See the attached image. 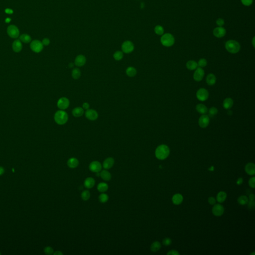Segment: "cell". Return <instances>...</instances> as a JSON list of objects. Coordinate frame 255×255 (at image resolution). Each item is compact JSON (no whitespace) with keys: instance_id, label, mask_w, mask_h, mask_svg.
<instances>
[{"instance_id":"cell-29","label":"cell","mask_w":255,"mask_h":255,"mask_svg":"<svg viewBox=\"0 0 255 255\" xmlns=\"http://www.w3.org/2000/svg\"><path fill=\"white\" fill-rule=\"evenodd\" d=\"M187 68L190 70L196 69L198 67V64L196 61L194 60H189L187 63Z\"/></svg>"},{"instance_id":"cell-9","label":"cell","mask_w":255,"mask_h":255,"mask_svg":"<svg viewBox=\"0 0 255 255\" xmlns=\"http://www.w3.org/2000/svg\"><path fill=\"white\" fill-rule=\"evenodd\" d=\"M134 49V45L130 41H126L122 45V50L125 54H130Z\"/></svg>"},{"instance_id":"cell-49","label":"cell","mask_w":255,"mask_h":255,"mask_svg":"<svg viewBox=\"0 0 255 255\" xmlns=\"http://www.w3.org/2000/svg\"><path fill=\"white\" fill-rule=\"evenodd\" d=\"M41 42L44 46H47L50 44V40L47 38H44Z\"/></svg>"},{"instance_id":"cell-12","label":"cell","mask_w":255,"mask_h":255,"mask_svg":"<svg viewBox=\"0 0 255 255\" xmlns=\"http://www.w3.org/2000/svg\"><path fill=\"white\" fill-rule=\"evenodd\" d=\"M212 211L215 216H220L224 213V208L221 204H217L213 206Z\"/></svg>"},{"instance_id":"cell-36","label":"cell","mask_w":255,"mask_h":255,"mask_svg":"<svg viewBox=\"0 0 255 255\" xmlns=\"http://www.w3.org/2000/svg\"><path fill=\"white\" fill-rule=\"evenodd\" d=\"M123 56H124L123 52L121 51H116L115 52V54L113 55L114 59H115L116 60H117V61H119V60H121V59H122L123 58Z\"/></svg>"},{"instance_id":"cell-22","label":"cell","mask_w":255,"mask_h":255,"mask_svg":"<svg viewBox=\"0 0 255 255\" xmlns=\"http://www.w3.org/2000/svg\"><path fill=\"white\" fill-rule=\"evenodd\" d=\"M67 164V166H68V167H69L71 168H76L78 166V160L75 157L70 158L68 160Z\"/></svg>"},{"instance_id":"cell-52","label":"cell","mask_w":255,"mask_h":255,"mask_svg":"<svg viewBox=\"0 0 255 255\" xmlns=\"http://www.w3.org/2000/svg\"><path fill=\"white\" fill-rule=\"evenodd\" d=\"M243 182V180L242 178H239L237 182V184L238 185H240Z\"/></svg>"},{"instance_id":"cell-14","label":"cell","mask_w":255,"mask_h":255,"mask_svg":"<svg viewBox=\"0 0 255 255\" xmlns=\"http://www.w3.org/2000/svg\"><path fill=\"white\" fill-rule=\"evenodd\" d=\"M89 169L91 172H99L101 171L102 165L100 162L93 161L90 164Z\"/></svg>"},{"instance_id":"cell-19","label":"cell","mask_w":255,"mask_h":255,"mask_svg":"<svg viewBox=\"0 0 255 255\" xmlns=\"http://www.w3.org/2000/svg\"><path fill=\"white\" fill-rule=\"evenodd\" d=\"M245 171L249 175H254L255 173V166L253 163H248L245 167Z\"/></svg>"},{"instance_id":"cell-17","label":"cell","mask_w":255,"mask_h":255,"mask_svg":"<svg viewBox=\"0 0 255 255\" xmlns=\"http://www.w3.org/2000/svg\"><path fill=\"white\" fill-rule=\"evenodd\" d=\"M12 48L15 52H19L23 49V44L20 39H16L13 42Z\"/></svg>"},{"instance_id":"cell-31","label":"cell","mask_w":255,"mask_h":255,"mask_svg":"<svg viewBox=\"0 0 255 255\" xmlns=\"http://www.w3.org/2000/svg\"><path fill=\"white\" fill-rule=\"evenodd\" d=\"M226 197H227V194L224 191H221L218 193L216 199L218 202L222 203L225 200Z\"/></svg>"},{"instance_id":"cell-13","label":"cell","mask_w":255,"mask_h":255,"mask_svg":"<svg viewBox=\"0 0 255 255\" xmlns=\"http://www.w3.org/2000/svg\"><path fill=\"white\" fill-rule=\"evenodd\" d=\"M204 76V71L201 67L197 68L193 75V78L197 81L199 82L202 80Z\"/></svg>"},{"instance_id":"cell-5","label":"cell","mask_w":255,"mask_h":255,"mask_svg":"<svg viewBox=\"0 0 255 255\" xmlns=\"http://www.w3.org/2000/svg\"><path fill=\"white\" fill-rule=\"evenodd\" d=\"M7 32L10 38L13 39H17L20 36V30L15 25H10L7 28Z\"/></svg>"},{"instance_id":"cell-30","label":"cell","mask_w":255,"mask_h":255,"mask_svg":"<svg viewBox=\"0 0 255 255\" xmlns=\"http://www.w3.org/2000/svg\"><path fill=\"white\" fill-rule=\"evenodd\" d=\"M20 40L25 44H28L31 41V38L29 34H21L20 36Z\"/></svg>"},{"instance_id":"cell-58","label":"cell","mask_w":255,"mask_h":255,"mask_svg":"<svg viewBox=\"0 0 255 255\" xmlns=\"http://www.w3.org/2000/svg\"><path fill=\"white\" fill-rule=\"evenodd\" d=\"M209 169H210V170H211V171H213V167H211V168H209Z\"/></svg>"},{"instance_id":"cell-34","label":"cell","mask_w":255,"mask_h":255,"mask_svg":"<svg viewBox=\"0 0 255 255\" xmlns=\"http://www.w3.org/2000/svg\"><path fill=\"white\" fill-rule=\"evenodd\" d=\"M81 71L78 68H75L72 71V77L74 79H78L81 76Z\"/></svg>"},{"instance_id":"cell-57","label":"cell","mask_w":255,"mask_h":255,"mask_svg":"<svg viewBox=\"0 0 255 255\" xmlns=\"http://www.w3.org/2000/svg\"><path fill=\"white\" fill-rule=\"evenodd\" d=\"M252 44H253V45L254 46V47H255V37L253 38V41H252Z\"/></svg>"},{"instance_id":"cell-20","label":"cell","mask_w":255,"mask_h":255,"mask_svg":"<svg viewBox=\"0 0 255 255\" xmlns=\"http://www.w3.org/2000/svg\"><path fill=\"white\" fill-rule=\"evenodd\" d=\"M84 111V109L82 107H78L76 108H74L72 112V114L73 115L74 117L76 118H78L80 117L83 115Z\"/></svg>"},{"instance_id":"cell-26","label":"cell","mask_w":255,"mask_h":255,"mask_svg":"<svg viewBox=\"0 0 255 255\" xmlns=\"http://www.w3.org/2000/svg\"><path fill=\"white\" fill-rule=\"evenodd\" d=\"M172 202L176 205L180 204L183 200V197L180 194H176L172 197Z\"/></svg>"},{"instance_id":"cell-4","label":"cell","mask_w":255,"mask_h":255,"mask_svg":"<svg viewBox=\"0 0 255 255\" xmlns=\"http://www.w3.org/2000/svg\"><path fill=\"white\" fill-rule=\"evenodd\" d=\"M162 44L166 47H170L174 44V38L172 34H163L161 39Z\"/></svg>"},{"instance_id":"cell-21","label":"cell","mask_w":255,"mask_h":255,"mask_svg":"<svg viewBox=\"0 0 255 255\" xmlns=\"http://www.w3.org/2000/svg\"><path fill=\"white\" fill-rule=\"evenodd\" d=\"M95 183V181L93 178L92 177H88L87 178L84 182V184L85 187L88 189H91L94 186Z\"/></svg>"},{"instance_id":"cell-46","label":"cell","mask_w":255,"mask_h":255,"mask_svg":"<svg viewBox=\"0 0 255 255\" xmlns=\"http://www.w3.org/2000/svg\"><path fill=\"white\" fill-rule=\"evenodd\" d=\"M224 20L222 19H218L216 20V24L219 26H222L223 25H224Z\"/></svg>"},{"instance_id":"cell-37","label":"cell","mask_w":255,"mask_h":255,"mask_svg":"<svg viewBox=\"0 0 255 255\" xmlns=\"http://www.w3.org/2000/svg\"><path fill=\"white\" fill-rule=\"evenodd\" d=\"M90 192L88 190H85L81 193V198L84 201H87L90 197Z\"/></svg>"},{"instance_id":"cell-33","label":"cell","mask_w":255,"mask_h":255,"mask_svg":"<svg viewBox=\"0 0 255 255\" xmlns=\"http://www.w3.org/2000/svg\"><path fill=\"white\" fill-rule=\"evenodd\" d=\"M161 248V244L159 242L156 241L153 242L151 246V250L153 252H157Z\"/></svg>"},{"instance_id":"cell-54","label":"cell","mask_w":255,"mask_h":255,"mask_svg":"<svg viewBox=\"0 0 255 255\" xmlns=\"http://www.w3.org/2000/svg\"><path fill=\"white\" fill-rule=\"evenodd\" d=\"M54 254L56 255H63V253L59 251H56L55 253H54Z\"/></svg>"},{"instance_id":"cell-25","label":"cell","mask_w":255,"mask_h":255,"mask_svg":"<svg viewBox=\"0 0 255 255\" xmlns=\"http://www.w3.org/2000/svg\"><path fill=\"white\" fill-rule=\"evenodd\" d=\"M100 177L103 180L107 182L110 180L112 177L111 173L106 170H104L100 172Z\"/></svg>"},{"instance_id":"cell-41","label":"cell","mask_w":255,"mask_h":255,"mask_svg":"<svg viewBox=\"0 0 255 255\" xmlns=\"http://www.w3.org/2000/svg\"><path fill=\"white\" fill-rule=\"evenodd\" d=\"M207 62L206 59H201L199 60L197 64L199 67L202 68L205 67L207 65Z\"/></svg>"},{"instance_id":"cell-11","label":"cell","mask_w":255,"mask_h":255,"mask_svg":"<svg viewBox=\"0 0 255 255\" xmlns=\"http://www.w3.org/2000/svg\"><path fill=\"white\" fill-rule=\"evenodd\" d=\"M210 122V119L208 116L206 115H203L199 119L198 124L199 126L202 128H206L209 125Z\"/></svg>"},{"instance_id":"cell-23","label":"cell","mask_w":255,"mask_h":255,"mask_svg":"<svg viewBox=\"0 0 255 255\" xmlns=\"http://www.w3.org/2000/svg\"><path fill=\"white\" fill-rule=\"evenodd\" d=\"M206 80L207 83L210 86H212L216 83V76L213 74H209L206 77Z\"/></svg>"},{"instance_id":"cell-2","label":"cell","mask_w":255,"mask_h":255,"mask_svg":"<svg viewBox=\"0 0 255 255\" xmlns=\"http://www.w3.org/2000/svg\"><path fill=\"white\" fill-rule=\"evenodd\" d=\"M54 119L55 122L57 124L62 125L67 123L68 120V116L65 111L60 110L55 114Z\"/></svg>"},{"instance_id":"cell-3","label":"cell","mask_w":255,"mask_h":255,"mask_svg":"<svg viewBox=\"0 0 255 255\" xmlns=\"http://www.w3.org/2000/svg\"><path fill=\"white\" fill-rule=\"evenodd\" d=\"M225 48L228 52L234 54L238 53L240 51L241 46L239 43L237 41L229 40L226 42Z\"/></svg>"},{"instance_id":"cell-47","label":"cell","mask_w":255,"mask_h":255,"mask_svg":"<svg viewBox=\"0 0 255 255\" xmlns=\"http://www.w3.org/2000/svg\"><path fill=\"white\" fill-rule=\"evenodd\" d=\"M248 207L250 209H254L255 207V202L254 200H249L248 202Z\"/></svg>"},{"instance_id":"cell-28","label":"cell","mask_w":255,"mask_h":255,"mask_svg":"<svg viewBox=\"0 0 255 255\" xmlns=\"http://www.w3.org/2000/svg\"><path fill=\"white\" fill-rule=\"evenodd\" d=\"M126 74L128 76L130 77H134L137 74V70L135 67L130 66L128 67L126 71Z\"/></svg>"},{"instance_id":"cell-7","label":"cell","mask_w":255,"mask_h":255,"mask_svg":"<svg viewBox=\"0 0 255 255\" xmlns=\"http://www.w3.org/2000/svg\"><path fill=\"white\" fill-rule=\"evenodd\" d=\"M208 91L205 88L199 89L197 93L196 97L197 99L201 101H205L208 98Z\"/></svg>"},{"instance_id":"cell-43","label":"cell","mask_w":255,"mask_h":255,"mask_svg":"<svg viewBox=\"0 0 255 255\" xmlns=\"http://www.w3.org/2000/svg\"><path fill=\"white\" fill-rule=\"evenodd\" d=\"M172 243V240L169 238H164L162 240V244L165 246H169Z\"/></svg>"},{"instance_id":"cell-59","label":"cell","mask_w":255,"mask_h":255,"mask_svg":"<svg viewBox=\"0 0 255 255\" xmlns=\"http://www.w3.org/2000/svg\"><path fill=\"white\" fill-rule=\"evenodd\" d=\"M0 254H1V253H0Z\"/></svg>"},{"instance_id":"cell-15","label":"cell","mask_w":255,"mask_h":255,"mask_svg":"<svg viewBox=\"0 0 255 255\" xmlns=\"http://www.w3.org/2000/svg\"><path fill=\"white\" fill-rule=\"evenodd\" d=\"M226 30L222 26L217 27L213 30V33L214 35L218 38H221L225 36L226 34Z\"/></svg>"},{"instance_id":"cell-53","label":"cell","mask_w":255,"mask_h":255,"mask_svg":"<svg viewBox=\"0 0 255 255\" xmlns=\"http://www.w3.org/2000/svg\"><path fill=\"white\" fill-rule=\"evenodd\" d=\"M255 195L254 194H251L249 195V200H254Z\"/></svg>"},{"instance_id":"cell-51","label":"cell","mask_w":255,"mask_h":255,"mask_svg":"<svg viewBox=\"0 0 255 255\" xmlns=\"http://www.w3.org/2000/svg\"><path fill=\"white\" fill-rule=\"evenodd\" d=\"M90 108V105L87 102H84V103L82 105V108L84 110H88Z\"/></svg>"},{"instance_id":"cell-35","label":"cell","mask_w":255,"mask_h":255,"mask_svg":"<svg viewBox=\"0 0 255 255\" xmlns=\"http://www.w3.org/2000/svg\"><path fill=\"white\" fill-rule=\"evenodd\" d=\"M249 201L248 198L245 195H241L238 199V202L241 205H245Z\"/></svg>"},{"instance_id":"cell-45","label":"cell","mask_w":255,"mask_h":255,"mask_svg":"<svg viewBox=\"0 0 255 255\" xmlns=\"http://www.w3.org/2000/svg\"><path fill=\"white\" fill-rule=\"evenodd\" d=\"M255 177H253L251 178L250 180H249V185L250 186V187L253 188H255Z\"/></svg>"},{"instance_id":"cell-1","label":"cell","mask_w":255,"mask_h":255,"mask_svg":"<svg viewBox=\"0 0 255 255\" xmlns=\"http://www.w3.org/2000/svg\"><path fill=\"white\" fill-rule=\"evenodd\" d=\"M156 156L159 160H164L169 154V148L165 145L159 146L155 152Z\"/></svg>"},{"instance_id":"cell-18","label":"cell","mask_w":255,"mask_h":255,"mask_svg":"<svg viewBox=\"0 0 255 255\" xmlns=\"http://www.w3.org/2000/svg\"><path fill=\"white\" fill-rule=\"evenodd\" d=\"M114 164V160L111 157H108L103 162V167L106 169H110L112 167Z\"/></svg>"},{"instance_id":"cell-6","label":"cell","mask_w":255,"mask_h":255,"mask_svg":"<svg viewBox=\"0 0 255 255\" xmlns=\"http://www.w3.org/2000/svg\"><path fill=\"white\" fill-rule=\"evenodd\" d=\"M30 49L35 53L40 52L44 49V45L39 40H34L30 44Z\"/></svg>"},{"instance_id":"cell-32","label":"cell","mask_w":255,"mask_h":255,"mask_svg":"<svg viewBox=\"0 0 255 255\" xmlns=\"http://www.w3.org/2000/svg\"><path fill=\"white\" fill-rule=\"evenodd\" d=\"M97 189L101 192H105L108 189V184L105 182H101L97 186Z\"/></svg>"},{"instance_id":"cell-56","label":"cell","mask_w":255,"mask_h":255,"mask_svg":"<svg viewBox=\"0 0 255 255\" xmlns=\"http://www.w3.org/2000/svg\"><path fill=\"white\" fill-rule=\"evenodd\" d=\"M74 65L73 63H70L69 64V67L70 68H71V67H73Z\"/></svg>"},{"instance_id":"cell-38","label":"cell","mask_w":255,"mask_h":255,"mask_svg":"<svg viewBox=\"0 0 255 255\" xmlns=\"http://www.w3.org/2000/svg\"><path fill=\"white\" fill-rule=\"evenodd\" d=\"M109 199V197L107 194L102 193L99 196V200L101 203H105L107 202Z\"/></svg>"},{"instance_id":"cell-24","label":"cell","mask_w":255,"mask_h":255,"mask_svg":"<svg viewBox=\"0 0 255 255\" xmlns=\"http://www.w3.org/2000/svg\"><path fill=\"white\" fill-rule=\"evenodd\" d=\"M233 103V100L231 98H227L224 100L223 103V106L226 110H229L232 107Z\"/></svg>"},{"instance_id":"cell-40","label":"cell","mask_w":255,"mask_h":255,"mask_svg":"<svg viewBox=\"0 0 255 255\" xmlns=\"http://www.w3.org/2000/svg\"><path fill=\"white\" fill-rule=\"evenodd\" d=\"M218 113V109L215 107H212L209 110V116L210 117H213Z\"/></svg>"},{"instance_id":"cell-10","label":"cell","mask_w":255,"mask_h":255,"mask_svg":"<svg viewBox=\"0 0 255 255\" xmlns=\"http://www.w3.org/2000/svg\"><path fill=\"white\" fill-rule=\"evenodd\" d=\"M85 115L86 118L91 121H95L97 120L98 118V114L97 112L94 109H89L88 110H86Z\"/></svg>"},{"instance_id":"cell-27","label":"cell","mask_w":255,"mask_h":255,"mask_svg":"<svg viewBox=\"0 0 255 255\" xmlns=\"http://www.w3.org/2000/svg\"><path fill=\"white\" fill-rule=\"evenodd\" d=\"M196 109L198 113H200V114H202V115L205 114L207 112V111H208L207 108L206 107V106L204 105H203L202 104H198L196 106Z\"/></svg>"},{"instance_id":"cell-8","label":"cell","mask_w":255,"mask_h":255,"mask_svg":"<svg viewBox=\"0 0 255 255\" xmlns=\"http://www.w3.org/2000/svg\"><path fill=\"white\" fill-rule=\"evenodd\" d=\"M70 102L68 98L66 97H61L57 101V106L59 109L64 110L68 108Z\"/></svg>"},{"instance_id":"cell-44","label":"cell","mask_w":255,"mask_h":255,"mask_svg":"<svg viewBox=\"0 0 255 255\" xmlns=\"http://www.w3.org/2000/svg\"><path fill=\"white\" fill-rule=\"evenodd\" d=\"M253 0H241L242 4L246 6H249L252 5Z\"/></svg>"},{"instance_id":"cell-48","label":"cell","mask_w":255,"mask_h":255,"mask_svg":"<svg viewBox=\"0 0 255 255\" xmlns=\"http://www.w3.org/2000/svg\"><path fill=\"white\" fill-rule=\"evenodd\" d=\"M208 202L211 205H214L216 203V200L213 197H210L208 198Z\"/></svg>"},{"instance_id":"cell-39","label":"cell","mask_w":255,"mask_h":255,"mask_svg":"<svg viewBox=\"0 0 255 255\" xmlns=\"http://www.w3.org/2000/svg\"><path fill=\"white\" fill-rule=\"evenodd\" d=\"M155 32L157 35H162L163 34V33H164L163 28L162 27L161 25H157L155 28Z\"/></svg>"},{"instance_id":"cell-42","label":"cell","mask_w":255,"mask_h":255,"mask_svg":"<svg viewBox=\"0 0 255 255\" xmlns=\"http://www.w3.org/2000/svg\"><path fill=\"white\" fill-rule=\"evenodd\" d=\"M44 253L47 255H51L54 253V250L50 247H46L44 249Z\"/></svg>"},{"instance_id":"cell-16","label":"cell","mask_w":255,"mask_h":255,"mask_svg":"<svg viewBox=\"0 0 255 255\" xmlns=\"http://www.w3.org/2000/svg\"><path fill=\"white\" fill-rule=\"evenodd\" d=\"M86 62V59L83 55L80 54L76 56L75 59V64L78 67H81L84 66Z\"/></svg>"},{"instance_id":"cell-50","label":"cell","mask_w":255,"mask_h":255,"mask_svg":"<svg viewBox=\"0 0 255 255\" xmlns=\"http://www.w3.org/2000/svg\"><path fill=\"white\" fill-rule=\"evenodd\" d=\"M167 255H179V253L178 252V251L176 250H171L169 251L167 253Z\"/></svg>"},{"instance_id":"cell-55","label":"cell","mask_w":255,"mask_h":255,"mask_svg":"<svg viewBox=\"0 0 255 255\" xmlns=\"http://www.w3.org/2000/svg\"><path fill=\"white\" fill-rule=\"evenodd\" d=\"M4 172V169L3 167H0V175H2Z\"/></svg>"}]
</instances>
